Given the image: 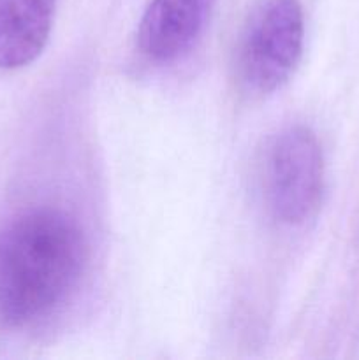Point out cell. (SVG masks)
<instances>
[{"instance_id":"3","label":"cell","mask_w":359,"mask_h":360,"mask_svg":"<svg viewBox=\"0 0 359 360\" xmlns=\"http://www.w3.org/2000/svg\"><path fill=\"white\" fill-rule=\"evenodd\" d=\"M324 186V158L315 134L289 127L273 141L266 162L270 210L282 224L305 221L317 210Z\"/></svg>"},{"instance_id":"4","label":"cell","mask_w":359,"mask_h":360,"mask_svg":"<svg viewBox=\"0 0 359 360\" xmlns=\"http://www.w3.org/2000/svg\"><path fill=\"white\" fill-rule=\"evenodd\" d=\"M215 0H151L139 23V48L155 62H171L192 48Z\"/></svg>"},{"instance_id":"1","label":"cell","mask_w":359,"mask_h":360,"mask_svg":"<svg viewBox=\"0 0 359 360\" xmlns=\"http://www.w3.org/2000/svg\"><path fill=\"white\" fill-rule=\"evenodd\" d=\"M87 257L81 229L56 210H30L0 229V323L23 327L76 287Z\"/></svg>"},{"instance_id":"2","label":"cell","mask_w":359,"mask_h":360,"mask_svg":"<svg viewBox=\"0 0 359 360\" xmlns=\"http://www.w3.org/2000/svg\"><path fill=\"white\" fill-rule=\"evenodd\" d=\"M303 39L299 0H263L243 35L239 69L245 83L259 94L280 88L301 58Z\"/></svg>"},{"instance_id":"5","label":"cell","mask_w":359,"mask_h":360,"mask_svg":"<svg viewBox=\"0 0 359 360\" xmlns=\"http://www.w3.org/2000/svg\"><path fill=\"white\" fill-rule=\"evenodd\" d=\"M55 0H0V69L34 62L49 39Z\"/></svg>"}]
</instances>
